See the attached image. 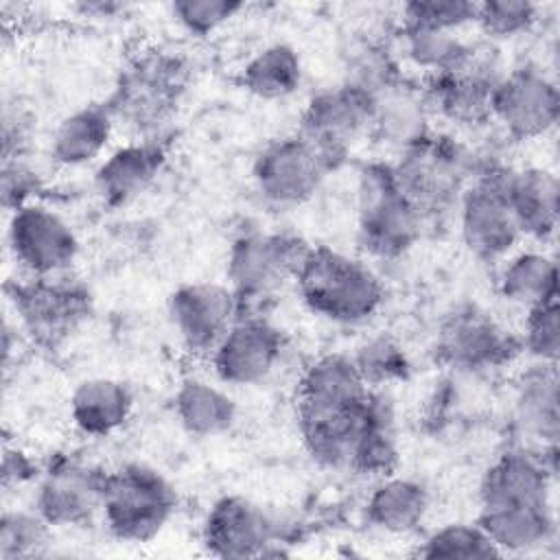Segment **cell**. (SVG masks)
<instances>
[{
	"instance_id": "obj_1",
	"label": "cell",
	"mask_w": 560,
	"mask_h": 560,
	"mask_svg": "<svg viewBox=\"0 0 560 560\" xmlns=\"http://www.w3.org/2000/svg\"><path fill=\"white\" fill-rule=\"evenodd\" d=\"M190 83V63L168 48L136 52L118 72L105 101L129 138L164 140Z\"/></svg>"
},
{
	"instance_id": "obj_2",
	"label": "cell",
	"mask_w": 560,
	"mask_h": 560,
	"mask_svg": "<svg viewBox=\"0 0 560 560\" xmlns=\"http://www.w3.org/2000/svg\"><path fill=\"white\" fill-rule=\"evenodd\" d=\"M293 284L304 306L339 326H363L385 304V284L372 265L328 245H313Z\"/></svg>"
},
{
	"instance_id": "obj_3",
	"label": "cell",
	"mask_w": 560,
	"mask_h": 560,
	"mask_svg": "<svg viewBox=\"0 0 560 560\" xmlns=\"http://www.w3.org/2000/svg\"><path fill=\"white\" fill-rule=\"evenodd\" d=\"M477 168L462 190L455 217L466 249L481 262H501L523 234L510 208V179L516 166L488 149H475Z\"/></svg>"
},
{
	"instance_id": "obj_4",
	"label": "cell",
	"mask_w": 560,
	"mask_h": 560,
	"mask_svg": "<svg viewBox=\"0 0 560 560\" xmlns=\"http://www.w3.org/2000/svg\"><path fill=\"white\" fill-rule=\"evenodd\" d=\"M389 162L405 197L427 221H433L455 212L462 190L475 175L477 153L457 136L431 129Z\"/></svg>"
},
{
	"instance_id": "obj_5",
	"label": "cell",
	"mask_w": 560,
	"mask_h": 560,
	"mask_svg": "<svg viewBox=\"0 0 560 560\" xmlns=\"http://www.w3.org/2000/svg\"><path fill=\"white\" fill-rule=\"evenodd\" d=\"M429 221L396 184L392 162H365L357 173V245L372 260L402 258Z\"/></svg>"
},
{
	"instance_id": "obj_6",
	"label": "cell",
	"mask_w": 560,
	"mask_h": 560,
	"mask_svg": "<svg viewBox=\"0 0 560 560\" xmlns=\"http://www.w3.org/2000/svg\"><path fill=\"white\" fill-rule=\"evenodd\" d=\"M179 505L173 481L147 462H125L107 472L101 523L118 542L142 545L158 538Z\"/></svg>"
},
{
	"instance_id": "obj_7",
	"label": "cell",
	"mask_w": 560,
	"mask_h": 560,
	"mask_svg": "<svg viewBox=\"0 0 560 560\" xmlns=\"http://www.w3.org/2000/svg\"><path fill=\"white\" fill-rule=\"evenodd\" d=\"M7 300L24 339L55 352L72 341L94 313V295L72 273L57 278H24L7 284Z\"/></svg>"
},
{
	"instance_id": "obj_8",
	"label": "cell",
	"mask_w": 560,
	"mask_h": 560,
	"mask_svg": "<svg viewBox=\"0 0 560 560\" xmlns=\"http://www.w3.org/2000/svg\"><path fill=\"white\" fill-rule=\"evenodd\" d=\"M313 243L293 230L245 228L228 245L225 278L243 311L293 282Z\"/></svg>"
},
{
	"instance_id": "obj_9",
	"label": "cell",
	"mask_w": 560,
	"mask_h": 560,
	"mask_svg": "<svg viewBox=\"0 0 560 560\" xmlns=\"http://www.w3.org/2000/svg\"><path fill=\"white\" fill-rule=\"evenodd\" d=\"M505 72L508 66L499 44L488 39L470 42L455 68L427 79L420 88L431 118L468 131L490 125L492 94Z\"/></svg>"
},
{
	"instance_id": "obj_10",
	"label": "cell",
	"mask_w": 560,
	"mask_h": 560,
	"mask_svg": "<svg viewBox=\"0 0 560 560\" xmlns=\"http://www.w3.org/2000/svg\"><path fill=\"white\" fill-rule=\"evenodd\" d=\"M376 98L372 90L348 79L319 88L302 107L298 133L322 153L330 171H337L352 147L370 138Z\"/></svg>"
},
{
	"instance_id": "obj_11",
	"label": "cell",
	"mask_w": 560,
	"mask_h": 560,
	"mask_svg": "<svg viewBox=\"0 0 560 560\" xmlns=\"http://www.w3.org/2000/svg\"><path fill=\"white\" fill-rule=\"evenodd\" d=\"M109 468L85 455L63 451L42 464L31 505L55 529H79L101 518Z\"/></svg>"
},
{
	"instance_id": "obj_12",
	"label": "cell",
	"mask_w": 560,
	"mask_h": 560,
	"mask_svg": "<svg viewBox=\"0 0 560 560\" xmlns=\"http://www.w3.org/2000/svg\"><path fill=\"white\" fill-rule=\"evenodd\" d=\"M4 241L7 254L24 278L66 276L81 249L74 225L44 201L7 212Z\"/></svg>"
},
{
	"instance_id": "obj_13",
	"label": "cell",
	"mask_w": 560,
	"mask_h": 560,
	"mask_svg": "<svg viewBox=\"0 0 560 560\" xmlns=\"http://www.w3.org/2000/svg\"><path fill=\"white\" fill-rule=\"evenodd\" d=\"M560 118V88L542 63L525 61L501 77L490 105V122L503 138L523 142L547 136Z\"/></svg>"
},
{
	"instance_id": "obj_14",
	"label": "cell",
	"mask_w": 560,
	"mask_h": 560,
	"mask_svg": "<svg viewBox=\"0 0 560 560\" xmlns=\"http://www.w3.org/2000/svg\"><path fill=\"white\" fill-rule=\"evenodd\" d=\"M330 166L300 133L267 142L252 164V184L260 201L273 210L308 203L328 177Z\"/></svg>"
},
{
	"instance_id": "obj_15",
	"label": "cell",
	"mask_w": 560,
	"mask_h": 560,
	"mask_svg": "<svg viewBox=\"0 0 560 560\" xmlns=\"http://www.w3.org/2000/svg\"><path fill=\"white\" fill-rule=\"evenodd\" d=\"M438 359L462 374L501 370L521 354L518 335L479 306H457L444 315L435 332Z\"/></svg>"
},
{
	"instance_id": "obj_16",
	"label": "cell",
	"mask_w": 560,
	"mask_h": 560,
	"mask_svg": "<svg viewBox=\"0 0 560 560\" xmlns=\"http://www.w3.org/2000/svg\"><path fill=\"white\" fill-rule=\"evenodd\" d=\"M558 448H536L525 442L503 448L481 472L479 510L510 505H553Z\"/></svg>"
},
{
	"instance_id": "obj_17",
	"label": "cell",
	"mask_w": 560,
	"mask_h": 560,
	"mask_svg": "<svg viewBox=\"0 0 560 560\" xmlns=\"http://www.w3.org/2000/svg\"><path fill=\"white\" fill-rule=\"evenodd\" d=\"M287 348L284 332L267 315L243 311L210 352L217 381L228 387L265 383L280 365Z\"/></svg>"
},
{
	"instance_id": "obj_18",
	"label": "cell",
	"mask_w": 560,
	"mask_h": 560,
	"mask_svg": "<svg viewBox=\"0 0 560 560\" xmlns=\"http://www.w3.org/2000/svg\"><path fill=\"white\" fill-rule=\"evenodd\" d=\"M241 313V300L228 282H184L175 287L166 300L173 335L177 343L195 357H210Z\"/></svg>"
},
{
	"instance_id": "obj_19",
	"label": "cell",
	"mask_w": 560,
	"mask_h": 560,
	"mask_svg": "<svg viewBox=\"0 0 560 560\" xmlns=\"http://www.w3.org/2000/svg\"><path fill=\"white\" fill-rule=\"evenodd\" d=\"M201 545L210 556L243 560L276 553L278 527L273 516L243 494H223L206 510Z\"/></svg>"
},
{
	"instance_id": "obj_20",
	"label": "cell",
	"mask_w": 560,
	"mask_h": 560,
	"mask_svg": "<svg viewBox=\"0 0 560 560\" xmlns=\"http://www.w3.org/2000/svg\"><path fill=\"white\" fill-rule=\"evenodd\" d=\"M168 160L164 140L127 138L112 147L94 166V190L103 206L122 208L144 195L162 175Z\"/></svg>"
},
{
	"instance_id": "obj_21",
	"label": "cell",
	"mask_w": 560,
	"mask_h": 560,
	"mask_svg": "<svg viewBox=\"0 0 560 560\" xmlns=\"http://www.w3.org/2000/svg\"><path fill=\"white\" fill-rule=\"evenodd\" d=\"M368 392L352 354L326 352L313 359L298 381L295 416L350 413Z\"/></svg>"
},
{
	"instance_id": "obj_22",
	"label": "cell",
	"mask_w": 560,
	"mask_h": 560,
	"mask_svg": "<svg viewBox=\"0 0 560 560\" xmlns=\"http://www.w3.org/2000/svg\"><path fill=\"white\" fill-rule=\"evenodd\" d=\"M512 420L525 444L549 451L560 440L558 365L529 361L514 383Z\"/></svg>"
},
{
	"instance_id": "obj_23",
	"label": "cell",
	"mask_w": 560,
	"mask_h": 560,
	"mask_svg": "<svg viewBox=\"0 0 560 560\" xmlns=\"http://www.w3.org/2000/svg\"><path fill=\"white\" fill-rule=\"evenodd\" d=\"M400 444L396 431V402L383 387H370L361 402V424L350 453L348 470L381 479L398 470Z\"/></svg>"
},
{
	"instance_id": "obj_24",
	"label": "cell",
	"mask_w": 560,
	"mask_h": 560,
	"mask_svg": "<svg viewBox=\"0 0 560 560\" xmlns=\"http://www.w3.org/2000/svg\"><path fill=\"white\" fill-rule=\"evenodd\" d=\"M118 131L109 105L88 103L57 120L48 138V160L57 168H83L98 164L112 149Z\"/></svg>"
},
{
	"instance_id": "obj_25",
	"label": "cell",
	"mask_w": 560,
	"mask_h": 560,
	"mask_svg": "<svg viewBox=\"0 0 560 560\" xmlns=\"http://www.w3.org/2000/svg\"><path fill=\"white\" fill-rule=\"evenodd\" d=\"M133 409V389L114 376L83 378L68 398L70 422L85 438H109L118 433L131 420Z\"/></svg>"
},
{
	"instance_id": "obj_26",
	"label": "cell",
	"mask_w": 560,
	"mask_h": 560,
	"mask_svg": "<svg viewBox=\"0 0 560 560\" xmlns=\"http://www.w3.org/2000/svg\"><path fill=\"white\" fill-rule=\"evenodd\" d=\"M477 523L499 556L538 553L553 545L558 538L556 503L479 510Z\"/></svg>"
},
{
	"instance_id": "obj_27",
	"label": "cell",
	"mask_w": 560,
	"mask_h": 560,
	"mask_svg": "<svg viewBox=\"0 0 560 560\" xmlns=\"http://www.w3.org/2000/svg\"><path fill=\"white\" fill-rule=\"evenodd\" d=\"M431 510L429 488L413 477L392 472L374 481L363 503V516L370 527L389 536L418 532Z\"/></svg>"
},
{
	"instance_id": "obj_28",
	"label": "cell",
	"mask_w": 560,
	"mask_h": 560,
	"mask_svg": "<svg viewBox=\"0 0 560 560\" xmlns=\"http://www.w3.org/2000/svg\"><path fill=\"white\" fill-rule=\"evenodd\" d=\"M508 192L523 238L538 245L549 241L560 219V182L556 171L547 166L514 168Z\"/></svg>"
},
{
	"instance_id": "obj_29",
	"label": "cell",
	"mask_w": 560,
	"mask_h": 560,
	"mask_svg": "<svg viewBox=\"0 0 560 560\" xmlns=\"http://www.w3.org/2000/svg\"><path fill=\"white\" fill-rule=\"evenodd\" d=\"M499 295L523 311L558 302V262L542 245L516 247L499 262Z\"/></svg>"
},
{
	"instance_id": "obj_30",
	"label": "cell",
	"mask_w": 560,
	"mask_h": 560,
	"mask_svg": "<svg viewBox=\"0 0 560 560\" xmlns=\"http://www.w3.org/2000/svg\"><path fill=\"white\" fill-rule=\"evenodd\" d=\"M173 413L188 435L217 438L236 424L238 405L221 381L188 376L173 394Z\"/></svg>"
},
{
	"instance_id": "obj_31",
	"label": "cell",
	"mask_w": 560,
	"mask_h": 560,
	"mask_svg": "<svg viewBox=\"0 0 560 560\" xmlns=\"http://www.w3.org/2000/svg\"><path fill=\"white\" fill-rule=\"evenodd\" d=\"M431 112L422 90L409 88L405 81L385 90L376 98V114L370 138L396 153L424 138L431 127Z\"/></svg>"
},
{
	"instance_id": "obj_32",
	"label": "cell",
	"mask_w": 560,
	"mask_h": 560,
	"mask_svg": "<svg viewBox=\"0 0 560 560\" xmlns=\"http://www.w3.org/2000/svg\"><path fill=\"white\" fill-rule=\"evenodd\" d=\"M304 81V63L295 46L271 42L258 48L241 68V85L260 101H284Z\"/></svg>"
},
{
	"instance_id": "obj_33",
	"label": "cell",
	"mask_w": 560,
	"mask_h": 560,
	"mask_svg": "<svg viewBox=\"0 0 560 560\" xmlns=\"http://www.w3.org/2000/svg\"><path fill=\"white\" fill-rule=\"evenodd\" d=\"M470 39L462 33L398 24V55L409 68L422 72L424 81L455 68L466 55Z\"/></svg>"
},
{
	"instance_id": "obj_34",
	"label": "cell",
	"mask_w": 560,
	"mask_h": 560,
	"mask_svg": "<svg viewBox=\"0 0 560 560\" xmlns=\"http://www.w3.org/2000/svg\"><path fill=\"white\" fill-rule=\"evenodd\" d=\"M55 527L33 508H7L0 514V558L35 560L52 551Z\"/></svg>"
},
{
	"instance_id": "obj_35",
	"label": "cell",
	"mask_w": 560,
	"mask_h": 560,
	"mask_svg": "<svg viewBox=\"0 0 560 560\" xmlns=\"http://www.w3.org/2000/svg\"><path fill=\"white\" fill-rule=\"evenodd\" d=\"M420 558L451 560H490L499 551L477 521H451L431 529L418 545Z\"/></svg>"
},
{
	"instance_id": "obj_36",
	"label": "cell",
	"mask_w": 560,
	"mask_h": 560,
	"mask_svg": "<svg viewBox=\"0 0 560 560\" xmlns=\"http://www.w3.org/2000/svg\"><path fill=\"white\" fill-rule=\"evenodd\" d=\"M542 18L540 4L532 0H488L477 2L475 26L492 44L512 42L532 33Z\"/></svg>"
},
{
	"instance_id": "obj_37",
	"label": "cell",
	"mask_w": 560,
	"mask_h": 560,
	"mask_svg": "<svg viewBox=\"0 0 560 560\" xmlns=\"http://www.w3.org/2000/svg\"><path fill=\"white\" fill-rule=\"evenodd\" d=\"M352 359L368 387L387 389V385L407 378L411 370L405 348L385 332L365 337L352 352Z\"/></svg>"
},
{
	"instance_id": "obj_38",
	"label": "cell",
	"mask_w": 560,
	"mask_h": 560,
	"mask_svg": "<svg viewBox=\"0 0 560 560\" xmlns=\"http://www.w3.org/2000/svg\"><path fill=\"white\" fill-rule=\"evenodd\" d=\"M400 24L462 33L475 26L477 2L470 0H411L400 7Z\"/></svg>"
},
{
	"instance_id": "obj_39",
	"label": "cell",
	"mask_w": 560,
	"mask_h": 560,
	"mask_svg": "<svg viewBox=\"0 0 560 560\" xmlns=\"http://www.w3.org/2000/svg\"><path fill=\"white\" fill-rule=\"evenodd\" d=\"M518 343H521V354H525L529 361L558 365V359H560L558 302H549V304L525 311Z\"/></svg>"
},
{
	"instance_id": "obj_40",
	"label": "cell",
	"mask_w": 560,
	"mask_h": 560,
	"mask_svg": "<svg viewBox=\"0 0 560 560\" xmlns=\"http://www.w3.org/2000/svg\"><path fill=\"white\" fill-rule=\"evenodd\" d=\"M243 2L236 0H175L171 2V18L192 37H210L230 24L241 11Z\"/></svg>"
},
{
	"instance_id": "obj_41",
	"label": "cell",
	"mask_w": 560,
	"mask_h": 560,
	"mask_svg": "<svg viewBox=\"0 0 560 560\" xmlns=\"http://www.w3.org/2000/svg\"><path fill=\"white\" fill-rule=\"evenodd\" d=\"M44 175L33 162V155L4 158L0 168V197L4 212L39 201Z\"/></svg>"
},
{
	"instance_id": "obj_42",
	"label": "cell",
	"mask_w": 560,
	"mask_h": 560,
	"mask_svg": "<svg viewBox=\"0 0 560 560\" xmlns=\"http://www.w3.org/2000/svg\"><path fill=\"white\" fill-rule=\"evenodd\" d=\"M35 114L18 96L4 98L0 116L2 160L15 155H31L35 142Z\"/></svg>"
},
{
	"instance_id": "obj_43",
	"label": "cell",
	"mask_w": 560,
	"mask_h": 560,
	"mask_svg": "<svg viewBox=\"0 0 560 560\" xmlns=\"http://www.w3.org/2000/svg\"><path fill=\"white\" fill-rule=\"evenodd\" d=\"M42 466L22 448L4 446L2 451V486L4 490L9 488H20L26 483H35L39 477Z\"/></svg>"
},
{
	"instance_id": "obj_44",
	"label": "cell",
	"mask_w": 560,
	"mask_h": 560,
	"mask_svg": "<svg viewBox=\"0 0 560 560\" xmlns=\"http://www.w3.org/2000/svg\"><path fill=\"white\" fill-rule=\"evenodd\" d=\"M79 18H90V20H114L122 18L131 4L127 2H116V0H81L70 7Z\"/></svg>"
}]
</instances>
